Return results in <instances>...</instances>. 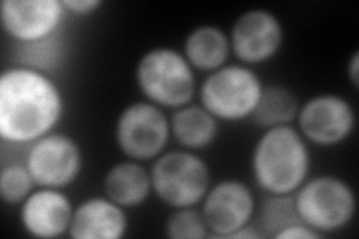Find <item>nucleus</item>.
Returning <instances> with one entry per match:
<instances>
[{"label":"nucleus","instance_id":"nucleus-19","mask_svg":"<svg viewBox=\"0 0 359 239\" xmlns=\"http://www.w3.org/2000/svg\"><path fill=\"white\" fill-rule=\"evenodd\" d=\"M257 212V223L264 236H273L285 227L301 223L295 210L294 195H266Z\"/></svg>","mask_w":359,"mask_h":239},{"label":"nucleus","instance_id":"nucleus-7","mask_svg":"<svg viewBox=\"0 0 359 239\" xmlns=\"http://www.w3.org/2000/svg\"><path fill=\"white\" fill-rule=\"evenodd\" d=\"M171 138L170 117L149 100L132 102L123 108L114 124L117 148L135 162L154 161L165 153Z\"/></svg>","mask_w":359,"mask_h":239},{"label":"nucleus","instance_id":"nucleus-10","mask_svg":"<svg viewBox=\"0 0 359 239\" xmlns=\"http://www.w3.org/2000/svg\"><path fill=\"white\" fill-rule=\"evenodd\" d=\"M231 51L241 64L257 66L278 54L285 42L280 18L265 8L247 9L233 21L228 33Z\"/></svg>","mask_w":359,"mask_h":239},{"label":"nucleus","instance_id":"nucleus-21","mask_svg":"<svg viewBox=\"0 0 359 239\" xmlns=\"http://www.w3.org/2000/svg\"><path fill=\"white\" fill-rule=\"evenodd\" d=\"M21 66L32 67L42 72L51 71L63 55V41L60 33L50 39H45L30 45H18Z\"/></svg>","mask_w":359,"mask_h":239},{"label":"nucleus","instance_id":"nucleus-14","mask_svg":"<svg viewBox=\"0 0 359 239\" xmlns=\"http://www.w3.org/2000/svg\"><path fill=\"white\" fill-rule=\"evenodd\" d=\"M128 210L109 198L92 196L74 210L69 236L74 239H121L128 235Z\"/></svg>","mask_w":359,"mask_h":239},{"label":"nucleus","instance_id":"nucleus-25","mask_svg":"<svg viewBox=\"0 0 359 239\" xmlns=\"http://www.w3.org/2000/svg\"><path fill=\"white\" fill-rule=\"evenodd\" d=\"M347 78L351 84L358 88L359 86V51H355L347 63Z\"/></svg>","mask_w":359,"mask_h":239},{"label":"nucleus","instance_id":"nucleus-18","mask_svg":"<svg viewBox=\"0 0 359 239\" xmlns=\"http://www.w3.org/2000/svg\"><path fill=\"white\" fill-rule=\"evenodd\" d=\"M299 107L297 95L289 87L282 84L265 86L252 118L264 129L287 126L297 121Z\"/></svg>","mask_w":359,"mask_h":239},{"label":"nucleus","instance_id":"nucleus-8","mask_svg":"<svg viewBox=\"0 0 359 239\" xmlns=\"http://www.w3.org/2000/svg\"><path fill=\"white\" fill-rule=\"evenodd\" d=\"M25 163L38 187L66 189L83 172V148L74 136L51 132L32 142Z\"/></svg>","mask_w":359,"mask_h":239},{"label":"nucleus","instance_id":"nucleus-17","mask_svg":"<svg viewBox=\"0 0 359 239\" xmlns=\"http://www.w3.org/2000/svg\"><path fill=\"white\" fill-rule=\"evenodd\" d=\"M171 136L189 151H201L211 146L219 136L220 121L202 105L189 104L178 108L170 117Z\"/></svg>","mask_w":359,"mask_h":239},{"label":"nucleus","instance_id":"nucleus-15","mask_svg":"<svg viewBox=\"0 0 359 239\" xmlns=\"http://www.w3.org/2000/svg\"><path fill=\"white\" fill-rule=\"evenodd\" d=\"M104 195L125 210L138 208L153 193L150 169L141 162L121 161L112 165L102 181Z\"/></svg>","mask_w":359,"mask_h":239},{"label":"nucleus","instance_id":"nucleus-12","mask_svg":"<svg viewBox=\"0 0 359 239\" xmlns=\"http://www.w3.org/2000/svg\"><path fill=\"white\" fill-rule=\"evenodd\" d=\"M66 14L62 0H4L0 5L4 32L17 45L57 35Z\"/></svg>","mask_w":359,"mask_h":239},{"label":"nucleus","instance_id":"nucleus-11","mask_svg":"<svg viewBox=\"0 0 359 239\" xmlns=\"http://www.w3.org/2000/svg\"><path fill=\"white\" fill-rule=\"evenodd\" d=\"M199 210L208 226L210 236L228 239L232 233L252 224L257 205L252 189L244 181L226 178L211 184Z\"/></svg>","mask_w":359,"mask_h":239},{"label":"nucleus","instance_id":"nucleus-23","mask_svg":"<svg viewBox=\"0 0 359 239\" xmlns=\"http://www.w3.org/2000/svg\"><path fill=\"white\" fill-rule=\"evenodd\" d=\"M62 4L67 14H74L78 17L96 14L105 5L104 0H62Z\"/></svg>","mask_w":359,"mask_h":239},{"label":"nucleus","instance_id":"nucleus-16","mask_svg":"<svg viewBox=\"0 0 359 239\" xmlns=\"http://www.w3.org/2000/svg\"><path fill=\"white\" fill-rule=\"evenodd\" d=\"M182 53L195 71L211 74L228 64L232 51L226 32L219 26L202 25L189 32Z\"/></svg>","mask_w":359,"mask_h":239},{"label":"nucleus","instance_id":"nucleus-4","mask_svg":"<svg viewBox=\"0 0 359 239\" xmlns=\"http://www.w3.org/2000/svg\"><path fill=\"white\" fill-rule=\"evenodd\" d=\"M294 202L299 221L320 236L349 226L358 208L352 186L335 175L309 177L294 193Z\"/></svg>","mask_w":359,"mask_h":239},{"label":"nucleus","instance_id":"nucleus-20","mask_svg":"<svg viewBox=\"0 0 359 239\" xmlns=\"http://www.w3.org/2000/svg\"><path fill=\"white\" fill-rule=\"evenodd\" d=\"M38 186L26 163L14 162L2 168L0 172V196L8 205H21Z\"/></svg>","mask_w":359,"mask_h":239},{"label":"nucleus","instance_id":"nucleus-2","mask_svg":"<svg viewBox=\"0 0 359 239\" xmlns=\"http://www.w3.org/2000/svg\"><path fill=\"white\" fill-rule=\"evenodd\" d=\"M250 168L266 195H294L310 177V144L292 124L265 129L255 142Z\"/></svg>","mask_w":359,"mask_h":239},{"label":"nucleus","instance_id":"nucleus-13","mask_svg":"<svg viewBox=\"0 0 359 239\" xmlns=\"http://www.w3.org/2000/svg\"><path fill=\"white\" fill-rule=\"evenodd\" d=\"M74 203L60 189L36 187L20 205V224L29 236L55 239L69 235Z\"/></svg>","mask_w":359,"mask_h":239},{"label":"nucleus","instance_id":"nucleus-9","mask_svg":"<svg viewBox=\"0 0 359 239\" xmlns=\"http://www.w3.org/2000/svg\"><path fill=\"white\" fill-rule=\"evenodd\" d=\"M297 123L309 144L330 148L351 138L356 128V114L346 97L322 93L301 104Z\"/></svg>","mask_w":359,"mask_h":239},{"label":"nucleus","instance_id":"nucleus-1","mask_svg":"<svg viewBox=\"0 0 359 239\" xmlns=\"http://www.w3.org/2000/svg\"><path fill=\"white\" fill-rule=\"evenodd\" d=\"M65 116V96L50 74L15 64L0 75V138L30 145L54 132Z\"/></svg>","mask_w":359,"mask_h":239},{"label":"nucleus","instance_id":"nucleus-5","mask_svg":"<svg viewBox=\"0 0 359 239\" xmlns=\"http://www.w3.org/2000/svg\"><path fill=\"white\" fill-rule=\"evenodd\" d=\"M150 175L156 198L171 210L198 207L211 187L208 163L184 148L154 158Z\"/></svg>","mask_w":359,"mask_h":239},{"label":"nucleus","instance_id":"nucleus-24","mask_svg":"<svg viewBox=\"0 0 359 239\" xmlns=\"http://www.w3.org/2000/svg\"><path fill=\"white\" fill-rule=\"evenodd\" d=\"M322 238L318 232L310 229L304 223H295L285 227L283 231L274 235V239H318Z\"/></svg>","mask_w":359,"mask_h":239},{"label":"nucleus","instance_id":"nucleus-22","mask_svg":"<svg viewBox=\"0 0 359 239\" xmlns=\"http://www.w3.org/2000/svg\"><path fill=\"white\" fill-rule=\"evenodd\" d=\"M165 235L171 239H204L210 236L208 226L198 207L172 210L165 221Z\"/></svg>","mask_w":359,"mask_h":239},{"label":"nucleus","instance_id":"nucleus-3","mask_svg":"<svg viewBox=\"0 0 359 239\" xmlns=\"http://www.w3.org/2000/svg\"><path fill=\"white\" fill-rule=\"evenodd\" d=\"M135 83L144 100L163 109L183 108L196 95L195 69L182 51L156 47L145 51L135 67Z\"/></svg>","mask_w":359,"mask_h":239},{"label":"nucleus","instance_id":"nucleus-6","mask_svg":"<svg viewBox=\"0 0 359 239\" xmlns=\"http://www.w3.org/2000/svg\"><path fill=\"white\" fill-rule=\"evenodd\" d=\"M264 83L250 66L224 64L207 74L199 87L201 105L219 121L240 123L252 118L264 92Z\"/></svg>","mask_w":359,"mask_h":239}]
</instances>
